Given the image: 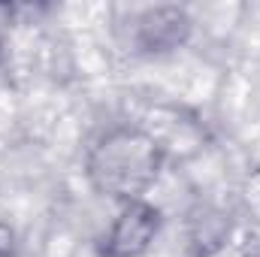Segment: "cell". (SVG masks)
I'll list each match as a JSON object with an SVG mask.
<instances>
[{"label": "cell", "instance_id": "cell-1", "mask_svg": "<svg viewBox=\"0 0 260 257\" xmlns=\"http://www.w3.org/2000/svg\"><path fill=\"white\" fill-rule=\"evenodd\" d=\"M167 167L164 142L145 127L115 124L103 130L85 154L88 185L100 197L118 206L130 200H145Z\"/></svg>", "mask_w": 260, "mask_h": 257}, {"label": "cell", "instance_id": "cell-2", "mask_svg": "<svg viewBox=\"0 0 260 257\" xmlns=\"http://www.w3.org/2000/svg\"><path fill=\"white\" fill-rule=\"evenodd\" d=\"M164 212L151 200L121 203L97 242V257H145L160 236Z\"/></svg>", "mask_w": 260, "mask_h": 257}, {"label": "cell", "instance_id": "cell-3", "mask_svg": "<svg viewBox=\"0 0 260 257\" xmlns=\"http://www.w3.org/2000/svg\"><path fill=\"white\" fill-rule=\"evenodd\" d=\"M191 15L182 6H148L133 21V40L139 52L160 55L170 49H179L191 34Z\"/></svg>", "mask_w": 260, "mask_h": 257}, {"label": "cell", "instance_id": "cell-4", "mask_svg": "<svg viewBox=\"0 0 260 257\" xmlns=\"http://www.w3.org/2000/svg\"><path fill=\"white\" fill-rule=\"evenodd\" d=\"M15 251H18L15 230H12L6 221H0V257H15Z\"/></svg>", "mask_w": 260, "mask_h": 257}]
</instances>
